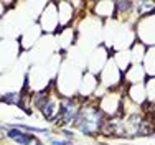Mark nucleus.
Wrapping results in <instances>:
<instances>
[{
  "mask_svg": "<svg viewBox=\"0 0 155 145\" xmlns=\"http://www.w3.org/2000/svg\"><path fill=\"white\" fill-rule=\"evenodd\" d=\"M106 117L99 110L96 104H81V109L78 112V117L73 124L78 127L83 135H96L102 129Z\"/></svg>",
  "mask_w": 155,
  "mask_h": 145,
  "instance_id": "1",
  "label": "nucleus"
},
{
  "mask_svg": "<svg viewBox=\"0 0 155 145\" xmlns=\"http://www.w3.org/2000/svg\"><path fill=\"white\" fill-rule=\"evenodd\" d=\"M40 30L45 33H54L56 35L60 31V20H58V7L56 3L50 2L46 3V8L40 15Z\"/></svg>",
  "mask_w": 155,
  "mask_h": 145,
  "instance_id": "2",
  "label": "nucleus"
},
{
  "mask_svg": "<svg viewBox=\"0 0 155 145\" xmlns=\"http://www.w3.org/2000/svg\"><path fill=\"white\" fill-rule=\"evenodd\" d=\"M5 135L8 137L10 140H13L15 143L18 145H33V142L36 140V137L33 133H28V132H23L20 129H15V127H5Z\"/></svg>",
  "mask_w": 155,
  "mask_h": 145,
  "instance_id": "3",
  "label": "nucleus"
},
{
  "mask_svg": "<svg viewBox=\"0 0 155 145\" xmlns=\"http://www.w3.org/2000/svg\"><path fill=\"white\" fill-rule=\"evenodd\" d=\"M58 110H60V101H56V99L51 96L50 101H48L45 106L40 109V112H41L43 119H46L48 122H56V117H58Z\"/></svg>",
  "mask_w": 155,
  "mask_h": 145,
  "instance_id": "4",
  "label": "nucleus"
},
{
  "mask_svg": "<svg viewBox=\"0 0 155 145\" xmlns=\"http://www.w3.org/2000/svg\"><path fill=\"white\" fill-rule=\"evenodd\" d=\"M51 96H53V94H51L50 87H45V89H38V91H35V94L31 96V104H33V107L40 110L48 101H50Z\"/></svg>",
  "mask_w": 155,
  "mask_h": 145,
  "instance_id": "5",
  "label": "nucleus"
},
{
  "mask_svg": "<svg viewBox=\"0 0 155 145\" xmlns=\"http://www.w3.org/2000/svg\"><path fill=\"white\" fill-rule=\"evenodd\" d=\"M96 86H97L96 74H84L81 77V94H91L93 91H96Z\"/></svg>",
  "mask_w": 155,
  "mask_h": 145,
  "instance_id": "6",
  "label": "nucleus"
},
{
  "mask_svg": "<svg viewBox=\"0 0 155 145\" xmlns=\"http://www.w3.org/2000/svg\"><path fill=\"white\" fill-rule=\"evenodd\" d=\"M143 61H145L143 71H145L147 74H150L152 77H155V46H150L149 51H145Z\"/></svg>",
  "mask_w": 155,
  "mask_h": 145,
  "instance_id": "7",
  "label": "nucleus"
},
{
  "mask_svg": "<svg viewBox=\"0 0 155 145\" xmlns=\"http://www.w3.org/2000/svg\"><path fill=\"white\" fill-rule=\"evenodd\" d=\"M21 99V91H8L0 96V101L8 104V106H18Z\"/></svg>",
  "mask_w": 155,
  "mask_h": 145,
  "instance_id": "8",
  "label": "nucleus"
},
{
  "mask_svg": "<svg viewBox=\"0 0 155 145\" xmlns=\"http://www.w3.org/2000/svg\"><path fill=\"white\" fill-rule=\"evenodd\" d=\"M135 7V2H114V13H127Z\"/></svg>",
  "mask_w": 155,
  "mask_h": 145,
  "instance_id": "9",
  "label": "nucleus"
},
{
  "mask_svg": "<svg viewBox=\"0 0 155 145\" xmlns=\"http://www.w3.org/2000/svg\"><path fill=\"white\" fill-rule=\"evenodd\" d=\"M145 97L152 104H155V77H147L145 81Z\"/></svg>",
  "mask_w": 155,
  "mask_h": 145,
  "instance_id": "10",
  "label": "nucleus"
},
{
  "mask_svg": "<svg viewBox=\"0 0 155 145\" xmlns=\"http://www.w3.org/2000/svg\"><path fill=\"white\" fill-rule=\"evenodd\" d=\"M155 8V3L153 2H139V8H137V13L139 15H143V13H152V10Z\"/></svg>",
  "mask_w": 155,
  "mask_h": 145,
  "instance_id": "11",
  "label": "nucleus"
},
{
  "mask_svg": "<svg viewBox=\"0 0 155 145\" xmlns=\"http://www.w3.org/2000/svg\"><path fill=\"white\" fill-rule=\"evenodd\" d=\"M51 145H71V140L69 139H54V137H51Z\"/></svg>",
  "mask_w": 155,
  "mask_h": 145,
  "instance_id": "12",
  "label": "nucleus"
},
{
  "mask_svg": "<svg viewBox=\"0 0 155 145\" xmlns=\"http://www.w3.org/2000/svg\"><path fill=\"white\" fill-rule=\"evenodd\" d=\"M33 145H45V143H43V140H38V139H36L35 142H33Z\"/></svg>",
  "mask_w": 155,
  "mask_h": 145,
  "instance_id": "13",
  "label": "nucleus"
}]
</instances>
